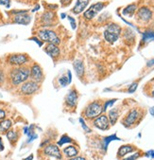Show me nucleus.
Masks as SVG:
<instances>
[{
    "instance_id": "45",
    "label": "nucleus",
    "mask_w": 154,
    "mask_h": 160,
    "mask_svg": "<svg viewBox=\"0 0 154 160\" xmlns=\"http://www.w3.org/2000/svg\"><path fill=\"white\" fill-rule=\"evenodd\" d=\"M150 114H151L152 116H154V107L150 108Z\"/></svg>"
},
{
    "instance_id": "36",
    "label": "nucleus",
    "mask_w": 154,
    "mask_h": 160,
    "mask_svg": "<svg viewBox=\"0 0 154 160\" xmlns=\"http://www.w3.org/2000/svg\"><path fill=\"white\" fill-rule=\"evenodd\" d=\"M71 1L72 0H60V3L63 4L64 7H65V6H68L71 3Z\"/></svg>"
},
{
    "instance_id": "35",
    "label": "nucleus",
    "mask_w": 154,
    "mask_h": 160,
    "mask_svg": "<svg viewBox=\"0 0 154 160\" xmlns=\"http://www.w3.org/2000/svg\"><path fill=\"white\" fill-rule=\"evenodd\" d=\"M139 155H140L139 152H136V153H134L133 155H132V156H130V157H128V158H126V159H124V160H135V159L138 158Z\"/></svg>"
},
{
    "instance_id": "23",
    "label": "nucleus",
    "mask_w": 154,
    "mask_h": 160,
    "mask_svg": "<svg viewBox=\"0 0 154 160\" xmlns=\"http://www.w3.org/2000/svg\"><path fill=\"white\" fill-rule=\"evenodd\" d=\"M113 140H120V138H118L116 137V135L114 134V135L110 136V137H107V138H105L103 139V149H104V151L107 150V147H108L109 143L112 142V141H113Z\"/></svg>"
},
{
    "instance_id": "18",
    "label": "nucleus",
    "mask_w": 154,
    "mask_h": 160,
    "mask_svg": "<svg viewBox=\"0 0 154 160\" xmlns=\"http://www.w3.org/2000/svg\"><path fill=\"white\" fill-rule=\"evenodd\" d=\"M12 125V120H10V119L2 120L1 122H0V133H6V132H8L11 129Z\"/></svg>"
},
{
    "instance_id": "16",
    "label": "nucleus",
    "mask_w": 154,
    "mask_h": 160,
    "mask_svg": "<svg viewBox=\"0 0 154 160\" xmlns=\"http://www.w3.org/2000/svg\"><path fill=\"white\" fill-rule=\"evenodd\" d=\"M137 118H138V111L135 110V109H133L126 117L125 121H124V124L127 125V126H131V125H132L136 121Z\"/></svg>"
},
{
    "instance_id": "47",
    "label": "nucleus",
    "mask_w": 154,
    "mask_h": 160,
    "mask_svg": "<svg viewBox=\"0 0 154 160\" xmlns=\"http://www.w3.org/2000/svg\"><path fill=\"white\" fill-rule=\"evenodd\" d=\"M60 17H61V18H65V17H66V14H65V13H61Z\"/></svg>"
},
{
    "instance_id": "34",
    "label": "nucleus",
    "mask_w": 154,
    "mask_h": 160,
    "mask_svg": "<svg viewBox=\"0 0 154 160\" xmlns=\"http://www.w3.org/2000/svg\"><path fill=\"white\" fill-rule=\"evenodd\" d=\"M68 19H69V22H70V24H71L72 28L75 29V28H76V22H75V19L72 18L71 16H68Z\"/></svg>"
},
{
    "instance_id": "4",
    "label": "nucleus",
    "mask_w": 154,
    "mask_h": 160,
    "mask_svg": "<svg viewBox=\"0 0 154 160\" xmlns=\"http://www.w3.org/2000/svg\"><path fill=\"white\" fill-rule=\"evenodd\" d=\"M29 60V57L24 53H15L11 54L8 58V62L11 66L13 67H22Z\"/></svg>"
},
{
    "instance_id": "8",
    "label": "nucleus",
    "mask_w": 154,
    "mask_h": 160,
    "mask_svg": "<svg viewBox=\"0 0 154 160\" xmlns=\"http://www.w3.org/2000/svg\"><path fill=\"white\" fill-rule=\"evenodd\" d=\"M31 77L32 81L36 82H41L43 81V70L41 68V67L38 65V63H34V65L30 68V76Z\"/></svg>"
},
{
    "instance_id": "39",
    "label": "nucleus",
    "mask_w": 154,
    "mask_h": 160,
    "mask_svg": "<svg viewBox=\"0 0 154 160\" xmlns=\"http://www.w3.org/2000/svg\"><path fill=\"white\" fill-rule=\"evenodd\" d=\"M4 150V145H3V141H2V138H0V152Z\"/></svg>"
},
{
    "instance_id": "24",
    "label": "nucleus",
    "mask_w": 154,
    "mask_h": 160,
    "mask_svg": "<svg viewBox=\"0 0 154 160\" xmlns=\"http://www.w3.org/2000/svg\"><path fill=\"white\" fill-rule=\"evenodd\" d=\"M136 11V5L135 4H131L129 6H127L124 10H123V14L124 15H132Z\"/></svg>"
},
{
    "instance_id": "38",
    "label": "nucleus",
    "mask_w": 154,
    "mask_h": 160,
    "mask_svg": "<svg viewBox=\"0 0 154 160\" xmlns=\"http://www.w3.org/2000/svg\"><path fill=\"white\" fill-rule=\"evenodd\" d=\"M6 117V112L2 109H0V120L3 119Z\"/></svg>"
},
{
    "instance_id": "21",
    "label": "nucleus",
    "mask_w": 154,
    "mask_h": 160,
    "mask_svg": "<svg viewBox=\"0 0 154 160\" xmlns=\"http://www.w3.org/2000/svg\"><path fill=\"white\" fill-rule=\"evenodd\" d=\"M64 152L65 153V155L67 157H73V156H76L78 154V150L73 146H69L64 150Z\"/></svg>"
},
{
    "instance_id": "25",
    "label": "nucleus",
    "mask_w": 154,
    "mask_h": 160,
    "mask_svg": "<svg viewBox=\"0 0 154 160\" xmlns=\"http://www.w3.org/2000/svg\"><path fill=\"white\" fill-rule=\"evenodd\" d=\"M59 82L60 83L61 86H64V87L66 86L67 84H69L71 82V73H70V71H68V78L66 76H63L61 78H60Z\"/></svg>"
},
{
    "instance_id": "22",
    "label": "nucleus",
    "mask_w": 154,
    "mask_h": 160,
    "mask_svg": "<svg viewBox=\"0 0 154 160\" xmlns=\"http://www.w3.org/2000/svg\"><path fill=\"white\" fill-rule=\"evenodd\" d=\"M109 118H110L109 120H110L111 124L112 125L115 124V122H116V120L118 118V112H117V110L116 109L110 110V112H109Z\"/></svg>"
},
{
    "instance_id": "19",
    "label": "nucleus",
    "mask_w": 154,
    "mask_h": 160,
    "mask_svg": "<svg viewBox=\"0 0 154 160\" xmlns=\"http://www.w3.org/2000/svg\"><path fill=\"white\" fill-rule=\"evenodd\" d=\"M54 16H55V14H54L52 12H45V13L42 15V21H43V23H44L45 25L49 26L50 23L53 21Z\"/></svg>"
},
{
    "instance_id": "7",
    "label": "nucleus",
    "mask_w": 154,
    "mask_h": 160,
    "mask_svg": "<svg viewBox=\"0 0 154 160\" xmlns=\"http://www.w3.org/2000/svg\"><path fill=\"white\" fill-rule=\"evenodd\" d=\"M104 3H101V2H99V3H96V4H93L91 5L90 8L83 13V16L84 18H86L87 20H91L93 19L103 8H104Z\"/></svg>"
},
{
    "instance_id": "28",
    "label": "nucleus",
    "mask_w": 154,
    "mask_h": 160,
    "mask_svg": "<svg viewBox=\"0 0 154 160\" xmlns=\"http://www.w3.org/2000/svg\"><path fill=\"white\" fill-rule=\"evenodd\" d=\"M71 142H72V139L68 136H63V137H61V138L60 139V141L58 142V145L61 146V145H64L65 143H71Z\"/></svg>"
},
{
    "instance_id": "44",
    "label": "nucleus",
    "mask_w": 154,
    "mask_h": 160,
    "mask_svg": "<svg viewBox=\"0 0 154 160\" xmlns=\"http://www.w3.org/2000/svg\"><path fill=\"white\" fill-rule=\"evenodd\" d=\"M48 7H49L50 9H57V8H58V6H57V5H56V6H53V5H49Z\"/></svg>"
},
{
    "instance_id": "1",
    "label": "nucleus",
    "mask_w": 154,
    "mask_h": 160,
    "mask_svg": "<svg viewBox=\"0 0 154 160\" xmlns=\"http://www.w3.org/2000/svg\"><path fill=\"white\" fill-rule=\"evenodd\" d=\"M30 76V69L25 67H16L10 71V81L13 85H19L26 82Z\"/></svg>"
},
{
    "instance_id": "31",
    "label": "nucleus",
    "mask_w": 154,
    "mask_h": 160,
    "mask_svg": "<svg viewBox=\"0 0 154 160\" xmlns=\"http://www.w3.org/2000/svg\"><path fill=\"white\" fill-rule=\"evenodd\" d=\"M137 86H138V83H137V82H133V83L129 87V92H130V93H133V92L136 90Z\"/></svg>"
},
{
    "instance_id": "43",
    "label": "nucleus",
    "mask_w": 154,
    "mask_h": 160,
    "mask_svg": "<svg viewBox=\"0 0 154 160\" xmlns=\"http://www.w3.org/2000/svg\"><path fill=\"white\" fill-rule=\"evenodd\" d=\"M33 159V154H30L27 158H25L24 160H32Z\"/></svg>"
},
{
    "instance_id": "33",
    "label": "nucleus",
    "mask_w": 154,
    "mask_h": 160,
    "mask_svg": "<svg viewBox=\"0 0 154 160\" xmlns=\"http://www.w3.org/2000/svg\"><path fill=\"white\" fill-rule=\"evenodd\" d=\"M29 40H31V41H34V42H36V43L38 44V46H39V47H42V46H43V44H44V43H43V41L39 40L37 37H31V38H30Z\"/></svg>"
},
{
    "instance_id": "48",
    "label": "nucleus",
    "mask_w": 154,
    "mask_h": 160,
    "mask_svg": "<svg viewBox=\"0 0 154 160\" xmlns=\"http://www.w3.org/2000/svg\"><path fill=\"white\" fill-rule=\"evenodd\" d=\"M152 96L154 97V89H153V91H152Z\"/></svg>"
},
{
    "instance_id": "9",
    "label": "nucleus",
    "mask_w": 154,
    "mask_h": 160,
    "mask_svg": "<svg viewBox=\"0 0 154 160\" xmlns=\"http://www.w3.org/2000/svg\"><path fill=\"white\" fill-rule=\"evenodd\" d=\"M27 12L28 11L25 10L24 12L14 15V17L12 18V22L15 24H20V25H28L30 23V20H31V16L27 14Z\"/></svg>"
},
{
    "instance_id": "2",
    "label": "nucleus",
    "mask_w": 154,
    "mask_h": 160,
    "mask_svg": "<svg viewBox=\"0 0 154 160\" xmlns=\"http://www.w3.org/2000/svg\"><path fill=\"white\" fill-rule=\"evenodd\" d=\"M120 33H121L120 26L114 23H111L106 27V29L104 31V38L108 43L113 44L118 40Z\"/></svg>"
},
{
    "instance_id": "5",
    "label": "nucleus",
    "mask_w": 154,
    "mask_h": 160,
    "mask_svg": "<svg viewBox=\"0 0 154 160\" xmlns=\"http://www.w3.org/2000/svg\"><path fill=\"white\" fill-rule=\"evenodd\" d=\"M102 111H103L102 105L99 102H95L88 105V107L85 110V116L88 118H95L99 117L102 113Z\"/></svg>"
},
{
    "instance_id": "10",
    "label": "nucleus",
    "mask_w": 154,
    "mask_h": 160,
    "mask_svg": "<svg viewBox=\"0 0 154 160\" xmlns=\"http://www.w3.org/2000/svg\"><path fill=\"white\" fill-rule=\"evenodd\" d=\"M137 16L142 21L147 22L152 17V12L147 7H141L137 12Z\"/></svg>"
},
{
    "instance_id": "6",
    "label": "nucleus",
    "mask_w": 154,
    "mask_h": 160,
    "mask_svg": "<svg viewBox=\"0 0 154 160\" xmlns=\"http://www.w3.org/2000/svg\"><path fill=\"white\" fill-rule=\"evenodd\" d=\"M40 88L39 82H36L34 81H27L22 83L20 87V91L24 95H32L35 92H37Z\"/></svg>"
},
{
    "instance_id": "46",
    "label": "nucleus",
    "mask_w": 154,
    "mask_h": 160,
    "mask_svg": "<svg viewBox=\"0 0 154 160\" xmlns=\"http://www.w3.org/2000/svg\"><path fill=\"white\" fill-rule=\"evenodd\" d=\"M39 9H40V6H39V5H37V6H36V8H35V9H34V10H33L32 12H35V11H38Z\"/></svg>"
},
{
    "instance_id": "17",
    "label": "nucleus",
    "mask_w": 154,
    "mask_h": 160,
    "mask_svg": "<svg viewBox=\"0 0 154 160\" xmlns=\"http://www.w3.org/2000/svg\"><path fill=\"white\" fill-rule=\"evenodd\" d=\"M74 66V69L78 75V77H82L84 74V66H83V62L79 60H77L74 62L73 63Z\"/></svg>"
},
{
    "instance_id": "12",
    "label": "nucleus",
    "mask_w": 154,
    "mask_h": 160,
    "mask_svg": "<svg viewBox=\"0 0 154 160\" xmlns=\"http://www.w3.org/2000/svg\"><path fill=\"white\" fill-rule=\"evenodd\" d=\"M94 124L97 128H99L100 130H107L109 128V118L105 115L100 116L95 120Z\"/></svg>"
},
{
    "instance_id": "26",
    "label": "nucleus",
    "mask_w": 154,
    "mask_h": 160,
    "mask_svg": "<svg viewBox=\"0 0 154 160\" xmlns=\"http://www.w3.org/2000/svg\"><path fill=\"white\" fill-rule=\"evenodd\" d=\"M154 40V31H147L143 33V42H150Z\"/></svg>"
},
{
    "instance_id": "42",
    "label": "nucleus",
    "mask_w": 154,
    "mask_h": 160,
    "mask_svg": "<svg viewBox=\"0 0 154 160\" xmlns=\"http://www.w3.org/2000/svg\"><path fill=\"white\" fill-rule=\"evenodd\" d=\"M154 65V60H151V61H149L148 62H147V67H151V66H153Z\"/></svg>"
},
{
    "instance_id": "14",
    "label": "nucleus",
    "mask_w": 154,
    "mask_h": 160,
    "mask_svg": "<svg viewBox=\"0 0 154 160\" xmlns=\"http://www.w3.org/2000/svg\"><path fill=\"white\" fill-rule=\"evenodd\" d=\"M45 51L51 57V58H56L60 55V49L58 48V46L56 45H53V44H48L46 48H45Z\"/></svg>"
},
{
    "instance_id": "3",
    "label": "nucleus",
    "mask_w": 154,
    "mask_h": 160,
    "mask_svg": "<svg viewBox=\"0 0 154 160\" xmlns=\"http://www.w3.org/2000/svg\"><path fill=\"white\" fill-rule=\"evenodd\" d=\"M38 38H40L43 42H48L49 44L53 45H60V40L58 37V35L54 32L53 30L50 29H41L38 31Z\"/></svg>"
},
{
    "instance_id": "15",
    "label": "nucleus",
    "mask_w": 154,
    "mask_h": 160,
    "mask_svg": "<svg viewBox=\"0 0 154 160\" xmlns=\"http://www.w3.org/2000/svg\"><path fill=\"white\" fill-rule=\"evenodd\" d=\"M66 104L68 106H71V107H74L76 106L77 104V102H78V94L76 92V90H71L68 95H67V97H66Z\"/></svg>"
},
{
    "instance_id": "40",
    "label": "nucleus",
    "mask_w": 154,
    "mask_h": 160,
    "mask_svg": "<svg viewBox=\"0 0 154 160\" xmlns=\"http://www.w3.org/2000/svg\"><path fill=\"white\" fill-rule=\"evenodd\" d=\"M4 81V73L2 71H0V82H3Z\"/></svg>"
},
{
    "instance_id": "20",
    "label": "nucleus",
    "mask_w": 154,
    "mask_h": 160,
    "mask_svg": "<svg viewBox=\"0 0 154 160\" xmlns=\"http://www.w3.org/2000/svg\"><path fill=\"white\" fill-rule=\"evenodd\" d=\"M133 150H134V148H133L132 146H131V145H124V146L120 147V149L118 150L117 154H118L119 157H122V156L126 155L127 153L132 152Z\"/></svg>"
},
{
    "instance_id": "27",
    "label": "nucleus",
    "mask_w": 154,
    "mask_h": 160,
    "mask_svg": "<svg viewBox=\"0 0 154 160\" xmlns=\"http://www.w3.org/2000/svg\"><path fill=\"white\" fill-rule=\"evenodd\" d=\"M7 138L11 142H16L18 139V136L14 131H9L7 133Z\"/></svg>"
},
{
    "instance_id": "37",
    "label": "nucleus",
    "mask_w": 154,
    "mask_h": 160,
    "mask_svg": "<svg viewBox=\"0 0 154 160\" xmlns=\"http://www.w3.org/2000/svg\"><path fill=\"white\" fill-rule=\"evenodd\" d=\"M146 155L147 157H151V158H154V150H151V151H148L146 152Z\"/></svg>"
},
{
    "instance_id": "11",
    "label": "nucleus",
    "mask_w": 154,
    "mask_h": 160,
    "mask_svg": "<svg viewBox=\"0 0 154 160\" xmlns=\"http://www.w3.org/2000/svg\"><path fill=\"white\" fill-rule=\"evenodd\" d=\"M45 153L48 156H53L55 158L60 159L61 158V153L60 152V149L56 145H48L47 147L45 148Z\"/></svg>"
},
{
    "instance_id": "30",
    "label": "nucleus",
    "mask_w": 154,
    "mask_h": 160,
    "mask_svg": "<svg viewBox=\"0 0 154 160\" xmlns=\"http://www.w3.org/2000/svg\"><path fill=\"white\" fill-rule=\"evenodd\" d=\"M79 122H80V124H81V126H82V128H83V130L85 131V132H91V130L89 129V128L86 126V124H85V122H84V120L80 118H79Z\"/></svg>"
},
{
    "instance_id": "29",
    "label": "nucleus",
    "mask_w": 154,
    "mask_h": 160,
    "mask_svg": "<svg viewBox=\"0 0 154 160\" xmlns=\"http://www.w3.org/2000/svg\"><path fill=\"white\" fill-rule=\"evenodd\" d=\"M0 5L5 6L6 8L11 7V0H0Z\"/></svg>"
},
{
    "instance_id": "13",
    "label": "nucleus",
    "mask_w": 154,
    "mask_h": 160,
    "mask_svg": "<svg viewBox=\"0 0 154 160\" xmlns=\"http://www.w3.org/2000/svg\"><path fill=\"white\" fill-rule=\"evenodd\" d=\"M89 0H77V3L75 5V7L73 8L72 12L75 14H79L80 12H82L84 11V9L88 6Z\"/></svg>"
},
{
    "instance_id": "41",
    "label": "nucleus",
    "mask_w": 154,
    "mask_h": 160,
    "mask_svg": "<svg viewBox=\"0 0 154 160\" xmlns=\"http://www.w3.org/2000/svg\"><path fill=\"white\" fill-rule=\"evenodd\" d=\"M70 160H85V158H84V157L78 156V157H74V158H72V159H70Z\"/></svg>"
},
{
    "instance_id": "32",
    "label": "nucleus",
    "mask_w": 154,
    "mask_h": 160,
    "mask_svg": "<svg viewBox=\"0 0 154 160\" xmlns=\"http://www.w3.org/2000/svg\"><path fill=\"white\" fill-rule=\"evenodd\" d=\"M116 102V100H112V101L107 102L105 103V106H104V108H103V111H105L109 106H112V105L113 104V102Z\"/></svg>"
}]
</instances>
